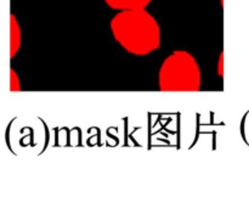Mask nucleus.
<instances>
[{
	"label": "nucleus",
	"mask_w": 249,
	"mask_h": 208,
	"mask_svg": "<svg viewBox=\"0 0 249 208\" xmlns=\"http://www.w3.org/2000/svg\"><path fill=\"white\" fill-rule=\"evenodd\" d=\"M111 31L124 50L133 55H148L160 45V24L145 9L119 11L112 19Z\"/></svg>",
	"instance_id": "1"
},
{
	"label": "nucleus",
	"mask_w": 249,
	"mask_h": 208,
	"mask_svg": "<svg viewBox=\"0 0 249 208\" xmlns=\"http://www.w3.org/2000/svg\"><path fill=\"white\" fill-rule=\"evenodd\" d=\"M201 78L196 58L185 50H175L160 66L158 85L160 92H198Z\"/></svg>",
	"instance_id": "2"
},
{
	"label": "nucleus",
	"mask_w": 249,
	"mask_h": 208,
	"mask_svg": "<svg viewBox=\"0 0 249 208\" xmlns=\"http://www.w3.org/2000/svg\"><path fill=\"white\" fill-rule=\"evenodd\" d=\"M107 5L113 10L126 11V10L146 9L151 0H105Z\"/></svg>",
	"instance_id": "3"
},
{
	"label": "nucleus",
	"mask_w": 249,
	"mask_h": 208,
	"mask_svg": "<svg viewBox=\"0 0 249 208\" xmlns=\"http://www.w3.org/2000/svg\"><path fill=\"white\" fill-rule=\"evenodd\" d=\"M21 46V28L16 21V17L11 15V57L16 55Z\"/></svg>",
	"instance_id": "4"
},
{
	"label": "nucleus",
	"mask_w": 249,
	"mask_h": 208,
	"mask_svg": "<svg viewBox=\"0 0 249 208\" xmlns=\"http://www.w3.org/2000/svg\"><path fill=\"white\" fill-rule=\"evenodd\" d=\"M11 90H21V84L17 82V76L15 71H11Z\"/></svg>",
	"instance_id": "5"
}]
</instances>
